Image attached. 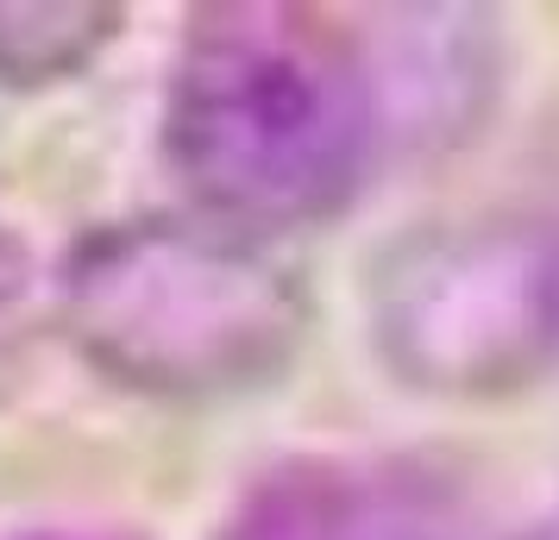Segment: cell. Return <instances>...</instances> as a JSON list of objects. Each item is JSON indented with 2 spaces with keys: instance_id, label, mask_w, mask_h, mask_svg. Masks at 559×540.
<instances>
[{
  "instance_id": "obj_1",
  "label": "cell",
  "mask_w": 559,
  "mask_h": 540,
  "mask_svg": "<svg viewBox=\"0 0 559 540\" xmlns=\"http://www.w3.org/2000/svg\"><path fill=\"white\" fill-rule=\"evenodd\" d=\"M390 139L371 57L302 7H207L182 32L164 157L195 214L239 232L321 227Z\"/></svg>"
},
{
  "instance_id": "obj_2",
  "label": "cell",
  "mask_w": 559,
  "mask_h": 540,
  "mask_svg": "<svg viewBox=\"0 0 559 540\" xmlns=\"http://www.w3.org/2000/svg\"><path fill=\"white\" fill-rule=\"evenodd\" d=\"M57 314L107 384L221 403L283 377L308 334V289L258 232L145 214L82 232L57 277Z\"/></svg>"
},
{
  "instance_id": "obj_3",
  "label": "cell",
  "mask_w": 559,
  "mask_h": 540,
  "mask_svg": "<svg viewBox=\"0 0 559 540\" xmlns=\"http://www.w3.org/2000/svg\"><path fill=\"white\" fill-rule=\"evenodd\" d=\"M390 377L453 403H497L559 371V220L459 214L403 232L365 289Z\"/></svg>"
},
{
  "instance_id": "obj_4",
  "label": "cell",
  "mask_w": 559,
  "mask_h": 540,
  "mask_svg": "<svg viewBox=\"0 0 559 540\" xmlns=\"http://www.w3.org/2000/svg\"><path fill=\"white\" fill-rule=\"evenodd\" d=\"M214 540H478V503L421 453H308L246 484Z\"/></svg>"
},
{
  "instance_id": "obj_5",
  "label": "cell",
  "mask_w": 559,
  "mask_h": 540,
  "mask_svg": "<svg viewBox=\"0 0 559 540\" xmlns=\"http://www.w3.org/2000/svg\"><path fill=\"white\" fill-rule=\"evenodd\" d=\"M120 38V7L102 0H0V82L45 88L88 70Z\"/></svg>"
},
{
  "instance_id": "obj_6",
  "label": "cell",
  "mask_w": 559,
  "mask_h": 540,
  "mask_svg": "<svg viewBox=\"0 0 559 540\" xmlns=\"http://www.w3.org/2000/svg\"><path fill=\"white\" fill-rule=\"evenodd\" d=\"M522 540H559V503H554V515H547V521H540L534 535H522Z\"/></svg>"
},
{
  "instance_id": "obj_7",
  "label": "cell",
  "mask_w": 559,
  "mask_h": 540,
  "mask_svg": "<svg viewBox=\"0 0 559 540\" xmlns=\"http://www.w3.org/2000/svg\"><path fill=\"white\" fill-rule=\"evenodd\" d=\"M26 540H102V535H26Z\"/></svg>"
}]
</instances>
